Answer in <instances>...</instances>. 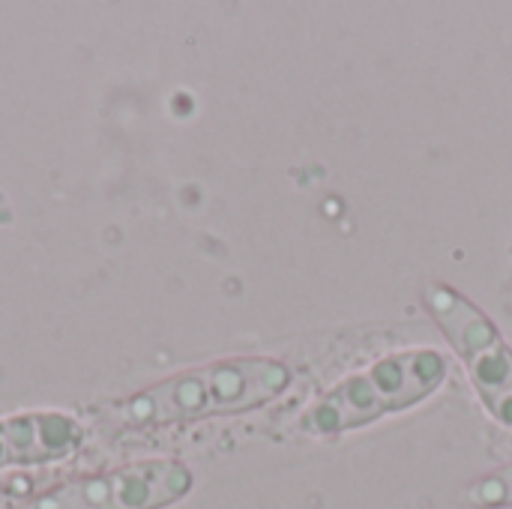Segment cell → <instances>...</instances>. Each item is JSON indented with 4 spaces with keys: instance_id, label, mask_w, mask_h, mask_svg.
Listing matches in <instances>:
<instances>
[{
    "instance_id": "cell-1",
    "label": "cell",
    "mask_w": 512,
    "mask_h": 509,
    "mask_svg": "<svg viewBox=\"0 0 512 509\" xmlns=\"http://www.w3.org/2000/svg\"><path fill=\"white\" fill-rule=\"evenodd\" d=\"M291 387V369L273 357H231L177 372L132 396L96 408L108 429H162L255 411Z\"/></svg>"
},
{
    "instance_id": "cell-2",
    "label": "cell",
    "mask_w": 512,
    "mask_h": 509,
    "mask_svg": "<svg viewBox=\"0 0 512 509\" xmlns=\"http://www.w3.org/2000/svg\"><path fill=\"white\" fill-rule=\"evenodd\" d=\"M444 381H447L444 354H438L435 348L399 351L327 390L303 414L300 429L321 438L354 432L387 414L420 405Z\"/></svg>"
},
{
    "instance_id": "cell-3",
    "label": "cell",
    "mask_w": 512,
    "mask_h": 509,
    "mask_svg": "<svg viewBox=\"0 0 512 509\" xmlns=\"http://www.w3.org/2000/svg\"><path fill=\"white\" fill-rule=\"evenodd\" d=\"M423 303L468 366L486 411L512 429V345L498 324L471 297L444 282H429L423 288Z\"/></svg>"
},
{
    "instance_id": "cell-4",
    "label": "cell",
    "mask_w": 512,
    "mask_h": 509,
    "mask_svg": "<svg viewBox=\"0 0 512 509\" xmlns=\"http://www.w3.org/2000/svg\"><path fill=\"white\" fill-rule=\"evenodd\" d=\"M195 486L192 471L174 459H150L54 486L24 509H165Z\"/></svg>"
},
{
    "instance_id": "cell-5",
    "label": "cell",
    "mask_w": 512,
    "mask_h": 509,
    "mask_svg": "<svg viewBox=\"0 0 512 509\" xmlns=\"http://www.w3.org/2000/svg\"><path fill=\"white\" fill-rule=\"evenodd\" d=\"M84 429L66 414H18L0 420V471L63 462L78 453Z\"/></svg>"
},
{
    "instance_id": "cell-6",
    "label": "cell",
    "mask_w": 512,
    "mask_h": 509,
    "mask_svg": "<svg viewBox=\"0 0 512 509\" xmlns=\"http://www.w3.org/2000/svg\"><path fill=\"white\" fill-rule=\"evenodd\" d=\"M465 501L474 509H510L512 507V462L474 480L465 489Z\"/></svg>"
},
{
    "instance_id": "cell-7",
    "label": "cell",
    "mask_w": 512,
    "mask_h": 509,
    "mask_svg": "<svg viewBox=\"0 0 512 509\" xmlns=\"http://www.w3.org/2000/svg\"><path fill=\"white\" fill-rule=\"evenodd\" d=\"M12 504V489H0V509H9Z\"/></svg>"
}]
</instances>
